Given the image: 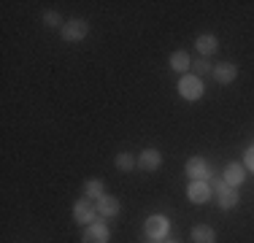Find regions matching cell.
<instances>
[{"label":"cell","mask_w":254,"mask_h":243,"mask_svg":"<svg viewBox=\"0 0 254 243\" xmlns=\"http://www.w3.org/2000/svg\"><path fill=\"white\" fill-rule=\"evenodd\" d=\"M179 95L184 97V100H200L203 97V81L197 76H181Z\"/></svg>","instance_id":"cell-1"},{"label":"cell","mask_w":254,"mask_h":243,"mask_svg":"<svg viewBox=\"0 0 254 243\" xmlns=\"http://www.w3.org/2000/svg\"><path fill=\"white\" fill-rule=\"evenodd\" d=\"M168 230H171V222H168V216L154 214V216H149V219H146V235H149L152 241L168 238Z\"/></svg>","instance_id":"cell-2"},{"label":"cell","mask_w":254,"mask_h":243,"mask_svg":"<svg viewBox=\"0 0 254 243\" xmlns=\"http://www.w3.org/2000/svg\"><path fill=\"white\" fill-rule=\"evenodd\" d=\"M184 170H187V176H190L192 181H205L211 176V168H208V162H205L203 157H192Z\"/></svg>","instance_id":"cell-3"},{"label":"cell","mask_w":254,"mask_h":243,"mask_svg":"<svg viewBox=\"0 0 254 243\" xmlns=\"http://www.w3.org/2000/svg\"><path fill=\"white\" fill-rule=\"evenodd\" d=\"M87 33H89V24H87V22H81V19H73V22L63 24V38H65V41H70V44L81 41Z\"/></svg>","instance_id":"cell-4"},{"label":"cell","mask_w":254,"mask_h":243,"mask_svg":"<svg viewBox=\"0 0 254 243\" xmlns=\"http://www.w3.org/2000/svg\"><path fill=\"white\" fill-rule=\"evenodd\" d=\"M108 238H111V233L100 222L87 224V230H84V243H108Z\"/></svg>","instance_id":"cell-5"},{"label":"cell","mask_w":254,"mask_h":243,"mask_svg":"<svg viewBox=\"0 0 254 243\" xmlns=\"http://www.w3.org/2000/svg\"><path fill=\"white\" fill-rule=\"evenodd\" d=\"M95 214H98V205H92L89 200H78L76 208H73V219L78 224H92Z\"/></svg>","instance_id":"cell-6"},{"label":"cell","mask_w":254,"mask_h":243,"mask_svg":"<svg viewBox=\"0 0 254 243\" xmlns=\"http://www.w3.org/2000/svg\"><path fill=\"white\" fill-rule=\"evenodd\" d=\"M187 197L192 200V203H205V200L211 197V186H208V181H192L190 186H187Z\"/></svg>","instance_id":"cell-7"},{"label":"cell","mask_w":254,"mask_h":243,"mask_svg":"<svg viewBox=\"0 0 254 243\" xmlns=\"http://www.w3.org/2000/svg\"><path fill=\"white\" fill-rule=\"evenodd\" d=\"M244 165H238V162H230V165L225 168V176H222V179H225V184L227 186H233V189H238L241 184H244Z\"/></svg>","instance_id":"cell-8"},{"label":"cell","mask_w":254,"mask_h":243,"mask_svg":"<svg viewBox=\"0 0 254 243\" xmlns=\"http://www.w3.org/2000/svg\"><path fill=\"white\" fill-rule=\"evenodd\" d=\"M162 165V154L157 149H143L141 151V157H138V168H143V170H157Z\"/></svg>","instance_id":"cell-9"},{"label":"cell","mask_w":254,"mask_h":243,"mask_svg":"<svg viewBox=\"0 0 254 243\" xmlns=\"http://www.w3.org/2000/svg\"><path fill=\"white\" fill-rule=\"evenodd\" d=\"M211 73H214V78L219 84H230V81H235V76H238V68H235L233 62H219Z\"/></svg>","instance_id":"cell-10"},{"label":"cell","mask_w":254,"mask_h":243,"mask_svg":"<svg viewBox=\"0 0 254 243\" xmlns=\"http://www.w3.org/2000/svg\"><path fill=\"white\" fill-rule=\"evenodd\" d=\"M95 205H98V214L100 216H117L119 214V200L111 197V194H103Z\"/></svg>","instance_id":"cell-11"},{"label":"cell","mask_w":254,"mask_h":243,"mask_svg":"<svg viewBox=\"0 0 254 243\" xmlns=\"http://www.w3.org/2000/svg\"><path fill=\"white\" fill-rule=\"evenodd\" d=\"M192 241H195V243H214L216 233L208 227V224H197V227L192 230Z\"/></svg>","instance_id":"cell-12"},{"label":"cell","mask_w":254,"mask_h":243,"mask_svg":"<svg viewBox=\"0 0 254 243\" xmlns=\"http://www.w3.org/2000/svg\"><path fill=\"white\" fill-rule=\"evenodd\" d=\"M238 205V192L233 189V186H225V189L219 192V208L222 211H230Z\"/></svg>","instance_id":"cell-13"},{"label":"cell","mask_w":254,"mask_h":243,"mask_svg":"<svg viewBox=\"0 0 254 243\" xmlns=\"http://www.w3.org/2000/svg\"><path fill=\"white\" fill-rule=\"evenodd\" d=\"M190 65H192V60H190V54H187V52H173L171 54V68L173 70L184 73V70H190Z\"/></svg>","instance_id":"cell-14"},{"label":"cell","mask_w":254,"mask_h":243,"mask_svg":"<svg viewBox=\"0 0 254 243\" xmlns=\"http://www.w3.org/2000/svg\"><path fill=\"white\" fill-rule=\"evenodd\" d=\"M216 46H219V44H216V38H214V35H200V38H197V44H195V49L203 54V57L214 54V52H216Z\"/></svg>","instance_id":"cell-15"},{"label":"cell","mask_w":254,"mask_h":243,"mask_svg":"<svg viewBox=\"0 0 254 243\" xmlns=\"http://www.w3.org/2000/svg\"><path fill=\"white\" fill-rule=\"evenodd\" d=\"M84 192H87V197L89 200H100L103 197V194H106V192H103V184H100V181H87V186H84Z\"/></svg>","instance_id":"cell-16"},{"label":"cell","mask_w":254,"mask_h":243,"mask_svg":"<svg viewBox=\"0 0 254 243\" xmlns=\"http://www.w3.org/2000/svg\"><path fill=\"white\" fill-rule=\"evenodd\" d=\"M114 162H117V168H119V170H125V173L138 165V162L132 160V154H127V151H122V154H117V160H114Z\"/></svg>","instance_id":"cell-17"},{"label":"cell","mask_w":254,"mask_h":243,"mask_svg":"<svg viewBox=\"0 0 254 243\" xmlns=\"http://www.w3.org/2000/svg\"><path fill=\"white\" fill-rule=\"evenodd\" d=\"M192 68H195V73L197 76H205V73H211L214 68H211V62L205 57H200V60H195V62H192Z\"/></svg>","instance_id":"cell-18"},{"label":"cell","mask_w":254,"mask_h":243,"mask_svg":"<svg viewBox=\"0 0 254 243\" xmlns=\"http://www.w3.org/2000/svg\"><path fill=\"white\" fill-rule=\"evenodd\" d=\"M244 165L249 168V170H254V146H249V149H246V154H244Z\"/></svg>","instance_id":"cell-19"},{"label":"cell","mask_w":254,"mask_h":243,"mask_svg":"<svg viewBox=\"0 0 254 243\" xmlns=\"http://www.w3.org/2000/svg\"><path fill=\"white\" fill-rule=\"evenodd\" d=\"M44 24H49V27H57V24H60V16L49 11V14H44Z\"/></svg>","instance_id":"cell-20"},{"label":"cell","mask_w":254,"mask_h":243,"mask_svg":"<svg viewBox=\"0 0 254 243\" xmlns=\"http://www.w3.org/2000/svg\"><path fill=\"white\" fill-rule=\"evenodd\" d=\"M208 186H211V189H216V192H222L227 184H225V179H214V176H211V184Z\"/></svg>","instance_id":"cell-21"},{"label":"cell","mask_w":254,"mask_h":243,"mask_svg":"<svg viewBox=\"0 0 254 243\" xmlns=\"http://www.w3.org/2000/svg\"><path fill=\"white\" fill-rule=\"evenodd\" d=\"M168 243H179V241H168Z\"/></svg>","instance_id":"cell-22"}]
</instances>
